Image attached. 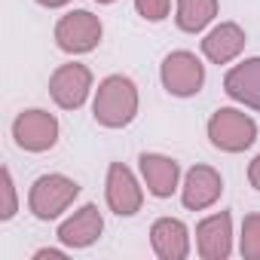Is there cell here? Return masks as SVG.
<instances>
[{"label": "cell", "mask_w": 260, "mask_h": 260, "mask_svg": "<svg viewBox=\"0 0 260 260\" xmlns=\"http://www.w3.org/2000/svg\"><path fill=\"white\" fill-rule=\"evenodd\" d=\"M135 113H138V89L128 77L113 74V77L98 83V92L92 101V116L98 125L122 128L135 119Z\"/></svg>", "instance_id": "obj_1"}, {"label": "cell", "mask_w": 260, "mask_h": 260, "mask_svg": "<svg viewBox=\"0 0 260 260\" xmlns=\"http://www.w3.org/2000/svg\"><path fill=\"white\" fill-rule=\"evenodd\" d=\"M208 138L223 153H242L257 141V122L236 107H220L208 119Z\"/></svg>", "instance_id": "obj_2"}, {"label": "cell", "mask_w": 260, "mask_h": 260, "mask_svg": "<svg viewBox=\"0 0 260 260\" xmlns=\"http://www.w3.org/2000/svg\"><path fill=\"white\" fill-rule=\"evenodd\" d=\"M80 196V184L64 175H43L34 181L28 193V208L37 220H55L61 211L71 208V202Z\"/></svg>", "instance_id": "obj_3"}, {"label": "cell", "mask_w": 260, "mask_h": 260, "mask_svg": "<svg viewBox=\"0 0 260 260\" xmlns=\"http://www.w3.org/2000/svg\"><path fill=\"white\" fill-rule=\"evenodd\" d=\"M101 34H104L101 19L92 16L89 10H74V13L61 16L55 25V43H58V49H64L71 55L92 52L101 43Z\"/></svg>", "instance_id": "obj_4"}, {"label": "cell", "mask_w": 260, "mask_h": 260, "mask_svg": "<svg viewBox=\"0 0 260 260\" xmlns=\"http://www.w3.org/2000/svg\"><path fill=\"white\" fill-rule=\"evenodd\" d=\"M159 77H162V86H166L169 95L190 98V95H196V92L202 89V83H205V64H202L193 52L181 49V52L166 55Z\"/></svg>", "instance_id": "obj_5"}, {"label": "cell", "mask_w": 260, "mask_h": 260, "mask_svg": "<svg viewBox=\"0 0 260 260\" xmlns=\"http://www.w3.org/2000/svg\"><path fill=\"white\" fill-rule=\"evenodd\" d=\"M13 138L28 153H46L58 141V119L46 110H25L13 122Z\"/></svg>", "instance_id": "obj_6"}, {"label": "cell", "mask_w": 260, "mask_h": 260, "mask_svg": "<svg viewBox=\"0 0 260 260\" xmlns=\"http://www.w3.org/2000/svg\"><path fill=\"white\" fill-rule=\"evenodd\" d=\"M89 89H92V71L86 64H61L52 77H49V95L58 107L64 110H77L83 107V101L89 98Z\"/></svg>", "instance_id": "obj_7"}, {"label": "cell", "mask_w": 260, "mask_h": 260, "mask_svg": "<svg viewBox=\"0 0 260 260\" xmlns=\"http://www.w3.org/2000/svg\"><path fill=\"white\" fill-rule=\"evenodd\" d=\"M104 196H107V205L113 214L119 217H132L141 211V202H144V193L132 175V169H125L122 162H110L107 169V184H104Z\"/></svg>", "instance_id": "obj_8"}, {"label": "cell", "mask_w": 260, "mask_h": 260, "mask_svg": "<svg viewBox=\"0 0 260 260\" xmlns=\"http://www.w3.org/2000/svg\"><path fill=\"white\" fill-rule=\"evenodd\" d=\"M196 248L202 260H226L233 251V217L230 211H217L196 226Z\"/></svg>", "instance_id": "obj_9"}, {"label": "cell", "mask_w": 260, "mask_h": 260, "mask_svg": "<svg viewBox=\"0 0 260 260\" xmlns=\"http://www.w3.org/2000/svg\"><path fill=\"white\" fill-rule=\"evenodd\" d=\"M223 193V181L220 175L211 169V166H193L184 178V187H181V202L184 208L190 211H202L208 205H214Z\"/></svg>", "instance_id": "obj_10"}, {"label": "cell", "mask_w": 260, "mask_h": 260, "mask_svg": "<svg viewBox=\"0 0 260 260\" xmlns=\"http://www.w3.org/2000/svg\"><path fill=\"white\" fill-rule=\"evenodd\" d=\"M101 233H104V217H101L98 205L89 202L58 226V242L68 248H89L92 242H98Z\"/></svg>", "instance_id": "obj_11"}, {"label": "cell", "mask_w": 260, "mask_h": 260, "mask_svg": "<svg viewBox=\"0 0 260 260\" xmlns=\"http://www.w3.org/2000/svg\"><path fill=\"white\" fill-rule=\"evenodd\" d=\"M223 92L233 101L260 110V58H245L242 64L230 68L223 77Z\"/></svg>", "instance_id": "obj_12"}, {"label": "cell", "mask_w": 260, "mask_h": 260, "mask_svg": "<svg viewBox=\"0 0 260 260\" xmlns=\"http://www.w3.org/2000/svg\"><path fill=\"white\" fill-rule=\"evenodd\" d=\"M150 245L162 260H184L190 254V233L178 217H159L150 226Z\"/></svg>", "instance_id": "obj_13"}, {"label": "cell", "mask_w": 260, "mask_h": 260, "mask_svg": "<svg viewBox=\"0 0 260 260\" xmlns=\"http://www.w3.org/2000/svg\"><path fill=\"white\" fill-rule=\"evenodd\" d=\"M141 175H144V184L147 190L156 196V199H166L178 190V178H181V169L175 159L162 156V153H141Z\"/></svg>", "instance_id": "obj_14"}, {"label": "cell", "mask_w": 260, "mask_h": 260, "mask_svg": "<svg viewBox=\"0 0 260 260\" xmlns=\"http://www.w3.org/2000/svg\"><path fill=\"white\" fill-rule=\"evenodd\" d=\"M245 49V31L236 22H220L217 28H211L202 40V52L208 61L214 64H226L233 61L239 52Z\"/></svg>", "instance_id": "obj_15"}, {"label": "cell", "mask_w": 260, "mask_h": 260, "mask_svg": "<svg viewBox=\"0 0 260 260\" xmlns=\"http://www.w3.org/2000/svg\"><path fill=\"white\" fill-rule=\"evenodd\" d=\"M217 16V0H178V28L187 34L202 31L211 19Z\"/></svg>", "instance_id": "obj_16"}, {"label": "cell", "mask_w": 260, "mask_h": 260, "mask_svg": "<svg viewBox=\"0 0 260 260\" xmlns=\"http://www.w3.org/2000/svg\"><path fill=\"white\" fill-rule=\"evenodd\" d=\"M242 257L245 260H260V214H248L242 220Z\"/></svg>", "instance_id": "obj_17"}, {"label": "cell", "mask_w": 260, "mask_h": 260, "mask_svg": "<svg viewBox=\"0 0 260 260\" xmlns=\"http://www.w3.org/2000/svg\"><path fill=\"white\" fill-rule=\"evenodd\" d=\"M135 10L147 22H162L172 10V0H135Z\"/></svg>", "instance_id": "obj_18"}, {"label": "cell", "mask_w": 260, "mask_h": 260, "mask_svg": "<svg viewBox=\"0 0 260 260\" xmlns=\"http://www.w3.org/2000/svg\"><path fill=\"white\" fill-rule=\"evenodd\" d=\"M0 187H4V208H0V220H10L16 214V184H13L10 169L0 172Z\"/></svg>", "instance_id": "obj_19"}, {"label": "cell", "mask_w": 260, "mask_h": 260, "mask_svg": "<svg viewBox=\"0 0 260 260\" xmlns=\"http://www.w3.org/2000/svg\"><path fill=\"white\" fill-rule=\"evenodd\" d=\"M248 181H251L254 190H260V156L251 159V166H248Z\"/></svg>", "instance_id": "obj_20"}, {"label": "cell", "mask_w": 260, "mask_h": 260, "mask_svg": "<svg viewBox=\"0 0 260 260\" xmlns=\"http://www.w3.org/2000/svg\"><path fill=\"white\" fill-rule=\"evenodd\" d=\"M34 257H37V260H46V257H49V260H61L64 254H61V251H55V248H43V251H37Z\"/></svg>", "instance_id": "obj_21"}, {"label": "cell", "mask_w": 260, "mask_h": 260, "mask_svg": "<svg viewBox=\"0 0 260 260\" xmlns=\"http://www.w3.org/2000/svg\"><path fill=\"white\" fill-rule=\"evenodd\" d=\"M40 7H49V10H55V7H64V4H71V0H37Z\"/></svg>", "instance_id": "obj_22"}, {"label": "cell", "mask_w": 260, "mask_h": 260, "mask_svg": "<svg viewBox=\"0 0 260 260\" xmlns=\"http://www.w3.org/2000/svg\"><path fill=\"white\" fill-rule=\"evenodd\" d=\"M95 4H113V0H95Z\"/></svg>", "instance_id": "obj_23"}]
</instances>
